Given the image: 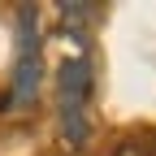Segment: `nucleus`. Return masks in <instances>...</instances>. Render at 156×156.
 Masks as SVG:
<instances>
[{
  "label": "nucleus",
  "mask_w": 156,
  "mask_h": 156,
  "mask_svg": "<svg viewBox=\"0 0 156 156\" xmlns=\"http://www.w3.org/2000/svg\"><path fill=\"white\" fill-rule=\"evenodd\" d=\"M113 156H156V152H147L143 143H122V147H117Z\"/></svg>",
  "instance_id": "7ed1b4c3"
},
{
  "label": "nucleus",
  "mask_w": 156,
  "mask_h": 156,
  "mask_svg": "<svg viewBox=\"0 0 156 156\" xmlns=\"http://www.w3.org/2000/svg\"><path fill=\"white\" fill-rule=\"evenodd\" d=\"M39 83H44V56H39V22L35 5L17 9V65H13V87L5 108H30L39 100Z\"/></svg>",
  "instance_id": "f03ea898"
},
{
  "label": "nucleus",
  "mask_w": 156,
  "mask_h": 156,
  "mask_svg": "<svg viewBox=\"0 0 156 156\" xmlns=\"http://www.w3.org/2000/svg\"><path fill=\"white\" fill-rule=\"evenodd\" d=\"M56 117L69 147H83L91 134V65L87 56H65L56 69Z\"/></svg>",
  "instance_id": "f257e3e1"
}]
</instances>
